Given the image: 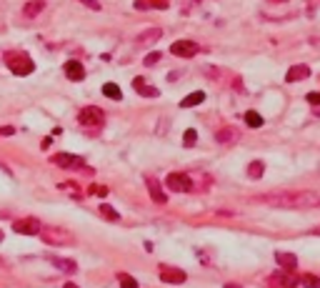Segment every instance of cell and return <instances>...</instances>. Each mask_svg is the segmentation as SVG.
Segmentation results:
<instances>
[{
  "instance_id": "obj_1",
  "label": "cell",
  "mask_w": 320,
  "mask_h": 288,
  "mask_svg": "<svg viewBox=\"0 0 320 288\" xmlns=\"http://www.w3.org/2000/svg\"><path fill=\"white\" fill-rule=\"evenodd\" d=\"M260 201L268 203V205H275V208H320V196L318 193H310V191L265 193Z\"/></svg>"
},
{
  "instance_id": "obj_2",
  "label": "cell",
  "mask_w": 320,
  "mask_h": 288,
  "mask_svg": "<svg viewBox=\"0 0 320 288\" xmlns=\"http://www.w3.org/2000/svg\"><path fill=\"white\" fill-rule=\"evenodd\" d=\"M78 123L83 125V130H88V133H100L103 125H105V113L98 106H85L78 113Z\"/></svg>"
},
{
  "instance_id": "obj_3",
  "label": "cell",
  "mask_w": 320,
  "mask_h": 288,
  "mask_svg": "<svg viewBox=\"0 0 320 288\" xmlns=\"http://www.w3.org/2000/svg\"><path fill=\"white\" fill-rule=\"evenodd\" d=\"M5 65L10 68V73L13 75H30L33 70H35V63H33V58L25 56V53H5Z\"/></svg>"
},
{
  "instance_id": "obj_4",
  "label": "cell",
  "mask_w": 320,
  "mask_h": 288,
  "mask_svg": "<svg viewBox=\"0 0 320 288\" xmlns=\"http://www.w3.org/2000/svg\"><path fill=\"white\" fill-rule=\"evenodd\" d=\"M38 235H40V241L48 243V246H70V243H73L70 230L58 228V226H43Z\"/></svg>"
},
{
  "instance_id": "obj_5",
  "label": "cell",
  "mask_w": 320,
  "mask_h": 288,
  "mask_svg": "<svg viewBox=\"0 0 320 288\" xmlns=\"http://www.w3.org/2000/svg\"><path fill=\"white\" fill-rule=\"evenodd\" d=\"M165 186H168L173 193H190V191H195L193 175H185V173H170V175L165 178Z\"/></svg>"
},
{
  "instance_id": "obj_6",
  "label": "cell",
  "mask_w": 320,
  "mask_h": 288,
  "mask_svg": "<svg viewBox=\"0 0 320 288\" xmlns=\"http://www.w3.org/2000/svg\"><path fill=\"white\" fill-rule=\"evenodd\" d=\"M158 271H160V281H163V283H175V286H180V283L188 281V273L180 271V268H175V266H165V263H163Z\"/></svg>"
},
{
  "instance_id": "obj_7",
  "label": "cell",
  "mask_w": 320,
  "mask_h": 288,
  "mask_svg": "<svg viewBox=\"0 0 320 288\" xmlns=\"http://www.w3.org/2000/svg\"><path fill=\"white\" fill-rule=\"evenodd\" d=\"M53 163L58 168H65V171H75V168L85 166V161L80 155H73V153H58V155H53Z\"/></svg>"
},
{
  "instance_id": "obj_8",
  "label": "cell",
  "mask_w": 320,
  "mask_h": 288,
  "mask_svg": "<svg viewBox=\"0 0 320 288\" xmlns=\"http://www.w3.org/2000/svg\"><path fill=\"white\" fill-rule=\"evenodd\" d=\"M40 228H43L40 221H38V218H30V216L28 218H18V221L13 223V230L20 233V235H38Z\"/></svg>"
},
{
  "instance_id": "obj_9",
  "label": "cell",
  "mask_w": 320,
  "mask_h": 288,
  "mask_svg": "<svg viewBox=\"0 0 320 288\" xmlns=\"http://www.w3.org/2000/svg\"><path fill=\"white\" fill-rule=\"evenodd\" d=\"M198 50L200 48L193 40H175L173 45H170V56H178V58H193Z\"/></svg>"
},
{
  "instance_id": "obj_10",
  "label": "cell",
  "mask_w": 320,
  "mask_h": 288,
  "mask_svg": "<svg viewBox=\"0 0 320 288\" xmlns=\"http://www.w3.org/2000/svg\"><path fill=\"white\" fill-rule=\"evenodd\" d=\"M146 186H148V193H150V198L155 203H168V196L163 193V188H160V183H158V178H153V175H148L146 178Z\"/></svg>"
},
{
  "instance_id": "obj_11",
  "label": "cell",
  "mask_w": 320,
  "mask_h": 288,
  "mask_svg": "<svg viewBox=\"0 0 320 288\" xmlns=\"http://www.w3.org/2000/svg\"><path fill=\"white\" fill-rule=\"evenodd\" d=\"M65 75H68V81L80 83V81L85 78V68H83L78 60H68V63H65Z\"/></svg>"
},
{
  "instance_id": "obj_12",
  "label": "cell",
  "mask_w": 320,
  "mask_h": 288,
  "mask_svg": "<svg viewBox=\"0 0 320 288\" xmlns=\"http://www.w3.org/2000/svg\"><path fill=\"white\" fill-rule=\"evenodd\" d=\"M308 75H310V68L300 63V65H290V68H288L285 81H288V83H298V81H305Z\"/></svg>"
},
{
  "instance_id": "obj_13",
  "label": "cell",
  "mask_w": 320,
  "mask_h": 288,
  "mask_svg": "<svg viewBox=\"0 0 320 288\" xmlns=\"http://www.w3.org/2000/svg\"><path fill=\"white\" fill-rule=\"evenodd\" d=\"M270 288H295L290 281V271L285 273V271H275L273 276H270Z\"/></svg>"
},
{
  "instance_id": "obj_14",
  "label": "cell",
  "mask_w": 320,
  "mask_h": 288,
  "mask_svg": "<svg viewBox=\"0 0 320 288\" xmlns=\"http://www.w3.org/2000/svg\"><path fill=\"white\" fill-rule=\"evenodd\" d=\"M238 128H220L218 133H215V141L220 145H228V143H238Z\"/></svg>"
},
{
  "instance_id": "obj_15",
  "label": "cell",
  "mask_w": 320,
  "mask_h": 288,
  "mask_svg": "<svg viewBox=\"0 0 320 288\" xmlns=\"http://www.w3.org/2000/svg\"><path fill=\"white\" fill-rule=\"evenodd\" d=\"M45 10V0H30L23 5V15L25 18H35V15H40Z\"/></svg>"
},
{
  "instance_id": "obj_16",
  "label": "cell",
  "mask_w": 320,
  "mask_h": 288,
  "mask_svg": "<svg viewBox=\"0 0 320 288\" xmlns=\"http://www.w3.org/2000/svg\"><path fill=\"white\" fill-rule=\"evenodd\" d=\"M133 88H135L140 95H146V98H158V95H160V93H158V88L148 86L143 78H135V81H133Z\"/></svg>"
},
{
  "instance_id": "obj_17",
  "label": "cell",
  "mask_w": 320,
  "mask_h": 288,
  "mask_svg": "<svg viewBox=\"0 0 320 288\" xmlns=\"http://www.w3.org/2000/svg\"><path fill=\"white\" fill-rule=\"evenodd\" d=\"M163 38V30L160 28H150V30H146V33H140L138 35V43L140 45H148V43H158Z\"/></svg>"
},
{
  "instance_id": "obj_18",
  "label": "cell",
  "mask_w": 320,
  "mask_h": 288,
  "mask_svg": "<svg viewBox=\"0 0 320 288\" xmlns=\"http://www.w3.org/2000/svg\"><path fill=\"white\" fill-rule=\"evenodd\" d=\"M50 263L55 266V268H60V271H65V273H73V271H78V263L70 258H58V256H53L50 258Z\"/></svg>"
},
{
  "instance_id": "obj_19",
  "label": "cell",
  "mask_w": 320,
  "mask_h": 288,
  "mask_svg": "<svg viewBox=\"0 0 320 288\" xmlns=\"http://www.w3.org/2000/svg\"><path fill=\"white\" fill-rule=\"evenodd\" d=\"M203 100H205V93L203 90H195V93H190L188 98L180 100V108H193V106H200Z\"/></svg>"
},
{
  "instance_id": "obj_20",
  "label": "cell",
  "mask_w": 320,
  "mask_h": 288,
  "mask_svg": "<svg viewBox=\"0 0 320 288\" xmlns=\"http://www.w3.org/2000/svg\"><path fill=\"white\" fill-rule=\"evenodd\" d=\"M275 260H278V266H280V268H285V271H293V268L298 266V258H295L293 253H278Z\"/></svg>"
},
{
  "instance_id": "obj_21",
  "label": "cell",
  "mask_w": 320,
  "mask_h": 288,
  "mask_svg": "<svg viewBox=\"0 0 320 288\" xmlns=\"http://www.w3.org/2000/svg\"><path fill=\"white\" fill-rule=\"evenodd\" d=\"M138 10H146V8H158V10H165L168 8V0H138L135 3Z\"/></svg>"
},
{
  "instance_id": "obj_22",
  "label": "cell",
  "mask_w": 320,
  "mask_h": 288,
  "mask_svg": "<svg viewBox=\"0 0 320 288\" xmlns=\"http://www.w3.org/2000/svg\"><path fill=\"white\" fill-rule=\"evenodd\" d=\"M263 171H265V163H263V161H253V163L248 166V175H250L253 180H260Z\"/></svg>"
},
{
  "instance_id": "obj_23",
  "label": "cell",
  "mask_w": 320,
  "mask_h": 288,
  "mask_svg": "<svg viewBox=\"0 0 320 288\" xmlns=\"http://www.w3.org/2000/svg\"><path fill=\"white\" fill-rule=\"evenodd\" d=\"M103 95H108L110 100H120V98H123V90H120L115 83H105V86H103Z\"/></svg>"
},
{
  "instance_id": "obj_24",
  "label": "cell",
  "mask_w": 320,
  "mask_h": 288,
  "mask_svg": "<svg viewBox=\"0 0 320 288\" xmlns=\"http://www.w3.org/2000/svg\"><path fill=\"white\" fill-rule=\"evenodd\" d=\"M300 286L303 288H320V278L318 276H313V273H308V276L300 278Z\"/></svg>"
},
{
  "instance_id": "obj_25",
  "label": "cell",
  "mask_w": 320,
  "mask_h": 288,
  "mask_svg": "<svg viewBox=\"0 0 320 288\" xmlns=\"http://www.w3.org/2000/svg\"><path fill=\"white\" fill-rule=\"evenodd\" d=\"M118 281H120V288H138V281L128 273H118Z\"/></svg>"
},
{
  "instance_id": "obj_26",
  "label": "cell",
  "mask_w": 320,
  "mask_h": 288,
  "mask_svg": "<svg viewBox=\"0 0 320 288\" xmlns=\"http://www.w3.org/2000/svg\"><path fill=\"white\" fill-rule=\"evenodd\" d=\"M245 123H248L250 128H260V125H263V118L255 113V111H248V113H245Z\"/></svg>"
},
{
  "instance_id": "obj_27",
  "label": "cell",
  "mask_w": 320,
  "mask_h": 288,
  "mask_svg": "<svg viewBox=\"0 0 320 288\" xmlns=\"http://www.w3.org/2000/svg\"><path fill=\"white\" fill-rule=\"evenodd\" d=\"M100 213H103V218H108V221H120L118 211H115V208H110L108 203H103V205H100Z\"/></svg>"
},
{
  "instance_id": "obj_28",
  "label": "cell",
  "mask_w": 320,
  "mask_h": 288,
  "mask_svg": "<svg viewBox=\"0 0 320 288\" xmlns=\"http://www.w3.org/2000/svg\"><path fill=\"white\" fill-rule=\"evenodd\" d=\"M195 143H198V133H195L193 128H190V130H185V133H183V145H185V148H190V145H195Z\"/></svg>"
},
{
  "instance_id": "obj_29",
  "label": "cell",
  "mask_w": 320,
  "mask_h": 288,
  "mask_svg": "<svg viewBox=\"0 0 320 288\" xmlns=\"http://www.w3.org/2000/svg\"><path fill=\"white\" fill-rule=\"evenodd\" d=\"M158 60H160V53H150V56H146V60H143V63H146V65H155Z\"/></svg>"
},
{
  "instance_id": "obj_30",
  "label": "cell",
  "mask_w": 320,
  "mask_h": 288,
  "mask_svg": "<svg viewBox=\"0 0 320 288\" xmlns=\"http://www.w3.org/2000/svg\"><path fill=\"white\" fill-rule=\"evenodd\" d=\"M15 130H13V125H0V138H5V136H13Z\"/></svg>"
},
{
  "instance_id": "obj_31",
  "label": "cell",
  "mask_w": 320,
  "mask_h": 288,
  "mask_svg": "<svg viewBox=\"0 0 320 288\" xmlns=\"http://www.w3.org/2000/svg\"><path fill=\"white\" fill-rule=\"evenodd\" d=\"M308 103H310V106H320V90H318V93H310V95H308Z\"/></svg>"
},
{
  "instance_id": "obj_32",
  "label": "cell",
  "mask_w": 320,
  "mask_h": 288,
  "mask_svg": "<svg viewBox=\"0 0 320 288\" xmlns=\"http://www.w3.org/2000/svg\"><path fill=\"white\" fill-rule=\"evenodd\" d=\"M83 5H88V8H93V10H100V3L98 0H80Z\"/></svg>"
},
{
  "instance_id": "obj_33",
  "label": "cell",
  "mask_w": 320,
  "mask_h": 288,
  "mask_svg": "<svg viewBox=\"0 0 320 288\" xmlns=\"http://www.w3.org/2000/svg\"><path fill=\"white\" fill-rule=\"evenodd\" d=\"M223 288H243V286H238V283H225Z\"/></svg>"
},
{
  "instance_id": "obj_34",
  "label": "cell",
  "mask_w": 320,
  "mask_h": 288,
  "mask_svg": "<svg viewBox=\"0 0 320 288\" xmlns=\"http://www.w3.org/2000/svg\"><path fill=\"white\" fill-rule=\"evenodd\" d=\"M63 288H78V286H75V283H65Z\"/></svg>"
},
{
  "instance_id": "obj_35",
  "label": "cell",
  "mask_w": 320,
  "mask_h": 288,
  "mask_svg": "<svg viewBox=\"0 0 320 288\" xmlns=\"http://www.w3.org/2000/svg\"><path fill=\"white\" fill-rule=\"evenodd\" d=\"M0 241H3V230H0Z\"/></svg>"
}]
</instances>
